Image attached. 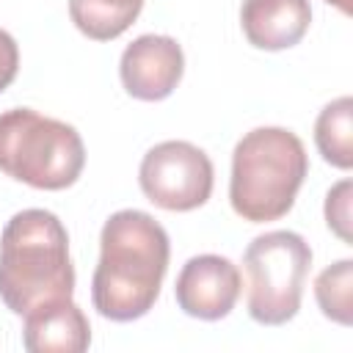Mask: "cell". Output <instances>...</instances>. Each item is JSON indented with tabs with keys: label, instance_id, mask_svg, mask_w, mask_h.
Instances as JSON below:
<instances>
[{
	"label": "cell",
	"instance_id": "obj_13",
	"mask_svg": "<svg viewBox=\"0 0 353 353\" xmlns=\"http://www.w3.org/2000/svg\"><path fill=\"white\" fill-rule=\"evenodd\" d=\"M314 298L320 312L339 323H353V259H339L331 268H325L314 281Z\"/></svg>",
	"mask_w": 353,
	"mask_h": 353
},
{
	"label": "cell",
	"instance_id": "obj_9",
	"mask_svg": "<svg viewBox=\"0 0 353 353\" xmlns=\"http://www.w3.org/2000/svg\"><path fill=\"white\" fill-rule=\"evenodd\" d=\"M22 317V345L30 353H83L91 345L88 317L72 298L39 303Z\"/></svg>",
	"mask_w": 353,
	"mask_h": 353
},
{
	"label": "cell",
	"instance_id": "obj_8",
	"mask_svg": "<svg viewBox=\"0 0 353 353\" xmlns=\"http://www.w3.org/2000/svg\"><path fill=\"white\" fill-rule=\"evenodd\" d=\"M185 72V55L176 39L143 33L124 47L119 61L121 85L130 97L143 102H160L171 97Z\"/></svg>",
	"mask_w": 353,
	"mask_h": 353
},
{
	"label": "cell",
	"instance_id": "obj_4",
	"mask_svg": "<svg viewBox=\"0 0 353 353\" xmlns=\"http://www.w3.org/2000/svg\"><path fill=\"white\" fill-rule=\"evenodd\" d=\"M85 165L80 132L33 108L0 113V171L36 190H63Z\"/></svg>",
	"mask_w": 353,
	"mask_h": 353
},
{
	"label": "cell",
	"instance_id": "obj_10",
	"mask_svg": "<svg viewBox=\"0 0 353 353\" xmlns=\"http://www.w3.org/2000/svg\"><path fill=\"white\" fill-rule=\"evenodd\" d=\"M312 22L309 0H243L240 25L256 50L295 47Z\"/></svg>",
	"mask_w": 353,
	"mask_h": 353
},
{
	"label": "cell",
	"instance_id": "obj_11",
	"mask_svg": "<svg viewBox=\"0 0 353 353\" xmlns=\"http://www.w3.org/2000/svg\"><path fill=\"white\" fill-rule=\"evenodd\" d=\"M143 0H69V17L74 28L94 39H119L141 14Z\"/></svg>",
	"mask_w": 353,
	"mask_h": 353
},
{
	"label": "cell",
	"instance_id": "obj_7",
	"mask_svg": "<svg viewBox=\"0 0 353 353\" xmlns=\"http://www.w3.org/2000/svg\"><path fill=\"white\" fill-rule=\"evenodd\" d=\"M243 290V276L237 265L218 254L190 256L174 284L176 303L185 314L199 320H221L226 317Z\"/></svg>",
	"mask_w": 353,
	"mask_h": 353
},
{
	"label": "cell",
	"instance_id": "obj_3",
	"mask_svg": "<svg viewBox=\"0 0 353 353\" xmlns=\"http://www.w3.org/2000/svg\"><path fill=\"white\" fill-rule=\"evenodd\" d=\"M309 174L303 141L284 127H256L232 152L229 201L251 223L284 218Z\"/></svg>",
	"mask_w": 353,
	"mask_h": 353
},
{
	"label": "cell",
	"instance_id": "obj_5",
	"mask_svg": "<svg viewBox=\"0 0 353 353\" xmlns=\"http://www.w3.org/2000/svg\"><path fill=\"white\" fill-rule=\"evenodd\" d=\"M248 273V314L262 325L290 323L303 298V284L312 268L309 243L290 229H276L254 237L243 254Z\"/></svg>",
	"mask_w": 353,
	"mask_h": 353
},
{
	"label": "cell",
	"instance_id": "obj_15",
	"mask_svg": "<svg viewBox=\"0 0 353 353\" xmlns=\"http://www.w3.org/2000/svg\"><path fill=\"white\" fill-rule=\"evenodd\" d=\"M19 72V47L8 30L0 28V91H6Z\"/></svg>",
	"mask_w": 353,
	"mask_h": 353
},
{
	"label": "cell",
	"instance_id": "obj_6",
	"mask_svg": "<svg viewBox=\"0 0 353 353\" xmlns=\"http://www.w3.org/2000/svg\"><path fill=\"white\" fill-rule=\"evenodd\" d=\"M212 160L190 141H163L152 146L138 168L143 196L168 212L201 207L212 193Z\"/></svg>",
	"mask_w": 353,
	"mask_h": 353
},
{
	"label": "cell",
	"instance_id": "obj_12",
	"mask_svg": "<svg viewBox=\"0 0 353 353\" xmlns=\"http://www.w3.org/2000/svg\"><path fill=\"white\" fill-rule=\"evenodd\" d=\"M314 143L325 163L347 171L353 165V99L328 102L314 121Z\"/></svg>",
	"mask_w": 353,
	"mask_h": 353
},
{
	"label": "cell",
	"instance_id": "obj_1",
	"mask_svg": "<svg viewBox=\"0 0 353 353\" xmlns=\"http://www.w3.org/2000/svg\"><path fill=\"white\" fill-rule=\"evenodd\" d=\"M168 256V234L149 212H113L99 234V262L91 279L94 309L116 323L143 317L160 295Z\"/></svg>",
	"mask_w": 353,
	"mask_h": 353
},
{
	"label": "cell",
	"instance_id": "obj_16",
	"mask_svg": "<svg viewBox=\"0 0 353 353\" xmlns=\"http://www.w3.org/2000/svg\"><path fill=\"white\" fill-rule=\"evenodd\" d=\"M325 3H331V6H336L342 14H350V0H325Z\"/></svg>",
	"mask_w": 353,
	"mask_h": 353
},
{
	"label": "cell",
	"instance_id": "obj_2",
	"mask_svg": "<svg viewBox=\"0 0 353 353\" xmlns=\"http://www.w3.org/2000/svg\"><path fill=\"white\" fill-rule=\"evenodd\" d=\"M74 268L66 226L50 210L11 215L0 234V301L14 314H28L47 301L72 298Z\"/></svg>",
	"mask_w": 353,
	"mask_h": 353
},
{
	"label": "cell",
	"instance_id": "obj_14",
	"mask_svg": "<svg viewBox=\"0 0 353 353\" xmlns=\"http://www.w3.org/2000/svg\"><path fill=\"white\" fill-rule=\"evenodd\" d=\"M350 188H353L350 179H342L325 196V223L345 243L353 240L350 237Z\"/></svg>",
	"mask_w": 353,
	"mask_h": 353
}]
</instances>
